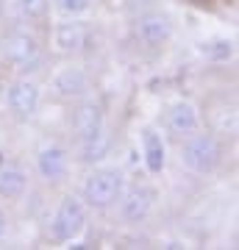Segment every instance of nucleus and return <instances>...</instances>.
Returning <instances> with one entry per match:
<instances>
[{
    "mask_svg": "<svg viewBox=\"0 0 239 250\" xmlns=\"http://www.w3.org/2000/svg\"><path fill=\"white\" fill-rule=\"evenodd\" d=\"M220 159H222V147L212 134H197V131L186 134L184 147H181V161H184V167H189L192 172L206 175V172L217 170Z\"/></svg>",
    "mask_w": 239,
    "mask_h": 250,
    "instance_id": "nucleus-1",
    "label": "nucleus"
},
{
    "mask_svg": "<svg viewBox=\"0 0 239 250\" xmlns=\"http://www.w3.org/2000/svg\"><path fill=\"white\" fill-rule=\"evenodd\" d=\"M3 56L9 59L20 72H34L42 64V45L31 31L14 28L3 36Z\"/></svg>",
    "mask_w": 239,
    "mask_h": 250,
    "instance_id": "nucleus-2",
    "label": "nucleus"
},
{
    "mask_svg": "<svg viewBox=\"0 0 239 250\" xmlns=\"http://www.w3.org/2000/svg\"><path fill=\"white\" fill-rule=\"evenodd\" d=\"M123 195V172L120 170H95L84 184V200L92 208H109Z\"/></svg>",
    "mask_w": 239,
    "mask_h": 250,
    "instance_id": "nucleus-3",
    "label": "nucleus"
},
{
    "mask_svg": "<svg viewBox=\"0 0 239 250\" xmlns=\"http://www.w3.org/2000/svg\"><path fill=\"white\" fill-rule=\"evenodd\" d=\"M84 223H87V208H84V203H81L78 197L67 195L62 203H59L53 223H50L53 239H59V242H72L81 231H84Z\"/></svg>",
    "mask_w": 239,
    "mask_h": 250,
    "instance_id": "nucleus-4",
    "label": "nucleus"
},
{
    "mask_svg": "<svg viewBox=\"0 0 239 250\" xmlns=\"http://www.w3.org/2000/svg\"><path fill=\"white\" fill-rule=\"evenodd\" d=\"M6 103H9L11 114L17 117V120H28L39 108V86H36L34 81H14L9 86Z\"/></svg>",
    "mask_w": 239,
    "mask_h": 250,
    "instance_id": "nucleus-5",
    "label": "nucleus"
},
{
    "mask_svg": "<svg viewBox=\"0 0 239 250\" xmlns=\"http://www.w3.org/2000/svg\"><path fill=\"white\" fill-rule=\"evenodd\" d=\"M133 34H136V39L145 47H161L170 36V20L164 14H156V11L153 14H145V17L136 20Z\"/></svg>",
    "mask_w": 239,
    "mask_h": 250,
    "instance_id": "nucleus-6",
    "label": "nucleus"
},
{
    "mask_svg": "<svg viewBox=\"0 0 239 250\" xmlns=\"http://www.w3.org/2000/svg\"><path fill=\"white\" fill-rule=\"evenodd\" d=\"M123 197V195H120ZM153 189L148 187H131L128 192H125L123 203H120V214H123L125 223H142L145 217L151 214L153 208Z\"/></svg>",
    "mask_w": 239,
    "mask_h": 250,
    "instance_id": "nucleus-7",
    "label": "nucleus"
},
{
    "mask_svg": "<svg viewBox=\"0 0 239 250\" xmlns=\"http://www.w3.org/2000/svg\"><path fill=\"white\" fill-rule=\"evenodd\" d=\"M75 134H78V142H89V139H95V136L106 128V120H103V108L100 103L95 100H89V103H81L78 111H75Z\"/></svg>",
    "mask_w": 239,
    "mask_h": 250,
    "instance_id": "nucleus-8",
    "label": "nucleus"
},
{
    "mask_svg": "<svg viewBox=\"0 0 239 250\" xmlns=\"http://www.w3.org/2000/svg\"><path fill=\"white\" fill-rule=\"evenodd\" d=\"M67 164H70V156H67V147L64 145H44L39 156H36V167H39V175L47 181H62L67 175Z\"/></svg>",
    "mask_w": 239,
    "mask_h": 250,
    "instance_id": "nucleus-9",
    "label": "nucleus"
},
{
    "mask_svg": "<svg viewBox=\"0 0 239 250\" xmlns=\"http://www.w3.org/2000/svg\"><path fill=\"white\" fill-rule=\"evenodd\" d=\"M53 89L62 100H78L89 92V78L81 67H67L53 78Z\"/></svg>",
    "mask_w": 239,
    "mask_h": 250,
    "instance_id": "nucleus-10",
    "label": "nucleus"
},
{
    "mask_svg": "<svg viewBox=\"0 0 239 250\" xmlns=\"http://www.w3.org/2000/svg\"><path fill=\"white\" fill-rule=\"evenodd\" d=\"M167 128L173 131L175 136H186L197 131V111L192 103H186V100H178L173 106L167 108Z\"/></svg>",
    "mask_w": 239,
    "mask_h": 250,
    "instance_id": "nucleus-11",
    "label": "nucleus"
},
{
    "mask_svg": "<svg viewBox=\"0 0 239 250\" xmlns=\"http://www.w3.org/2000/svg\"><path fill=\"white\" fill-rule=\"evenodd\" d=\"M89 42V28L84 22H62L56 28V45L64 53H78Z\"/></svg>",
    "mask_w": 239,
    "mask_h": 250,
    "instance_id": "nucleus-12",
    "label": "nucleus"
},
{
    "mask_svg": "<svg viewBox=\"0 0 239 250\" xmlns=\"http://www.w3.org/2000/svg\"><path fill=\"white\" fill-rule=\"evenodd\" d=\"M142 147H145V164H148V170L151 172L164 170V164H167V147H164L161 136L153 128L142 131Z\"/></svg>",
    "mask_w": 239,
    "mask_h": 250,
    "instance_id": "nucleus-13",
    "label": "nucleus"
},
{
    "mask_svg": "<svg viewBox=\"0 0 239 250\" xmlns=\"http://www.w3.org/2000/svg\"><path fill=\"white\" fill-rule=\"evenodd\" d=\"M25 172L14 167V164H6V167H0V197H20L25 192Z\"/></svg>",
    "mask_w": 239,
    "mask_h": 250,
    "instance_id": "nucleus-14",
    "label": "nucleus"
},
{
    "mask_svg": "<svg viewBox=\"0 0 239 250\" xmlns=\"http://www.w3.org/2000/svg\"><path fill=\"white\" fill-rule=\"evenodd\" d=\"M109 145H111V136H109V131L103 128L95 139H89V142L81 145V153H84L81 161H84V164H95V161H100L109 153Z\"/></svg>",
    "mask_w": 239,
    "mask_h": 250,
    "instance_id": "nucleus-15",
    "label": "nucleus"
},
{
    "mask_svg": "<svg viewBox=\"0 0 239 250\" xmlns=\"http://www.w3.org/2000/svg\"><path fill=\"white\" fill-rule=\"evenodd\" d=\"M20 11L28 20H42L47 14V0H20Z\"/></svg>",
    "mask_w": 239,
    "mask_h": 250,
    "instance_id": "nucleus-16",
    "label": "nucleus"
},
{
    "mask_svg": "<svg viewBox=\"0 0 239 250\" xmlns=\"http://www.w3.org/2000/svg\"><path fill=\"white\" fill-rule=\"evenodd\" d=\"M56 6H59V11H62V14L75 17V14H81V11L89 6V0H56Z\"/></svg>",
    "mask_w": 239,
    "mask_h": 250,
    "instance_id": "nucleus-17",
    "label": "nucleus"
},
{
    "mask_svg": "<svg viewBox=\"0 0 239 250\" xmlns=\"http://www.w3.org/2000/svg\"><path fill=\"white\" fill-rule=\"evenodd\" d=\"M206 53L212 59H228L234 53V47H231V42H212V47H206Z\"/></svg>",
    "mask_w": 239,
    "mask_h": 250,
    "instance_id": "nucleus-18",
    "label": "nucleus"
},
{
    "mask_svg": "<svg viewBox=\"0 0 239 250\" xmlns=\"http://www.w3.org/2000/svg\"><path fill=\"white\" fill-rule=\"evenodd\" d=\"M6 233V214H3V208H0V236Z\"/></svg>",
    "mask_w": 239,
    "mask_h": 250,
    "instance_id": "nucleus-19",
    "label": "nucleus"
}]
</instances>
